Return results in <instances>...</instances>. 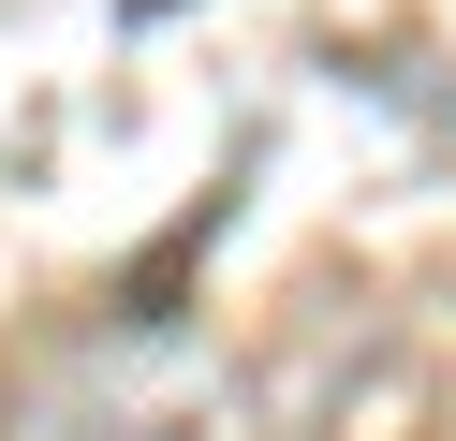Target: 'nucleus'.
Wrapping results in <instances>:
<instances>
[{"mask_svg": "<svg viewBox=\"0 0 456 441\" xmlns=\"http://www.w3.org/2000/svg\"><path fill=\"white\" fill-rule=\"evenodd\" d=\"M324 441H442V368H427V353H354Z\"/></svg>", "mask_w": 456, "mask_h": 441, "instance_id": "1", "label": "nucleus"}]
</instances>
